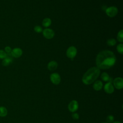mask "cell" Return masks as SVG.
Instances as JSON below:
<instances>
[{"label":"cell","instance_id":"cb8c5ba5","mask_svg":"<svg viewBox=\"0 0 123 123\" xmlns=\"http://www.w3.org/2000/svg\"><path fill=\"white\" fill-rule=\"evenodd\" d=\"M4 51H5V52L7 53H11V51H12V49H11V48L10 47H9V46H6V47H5V48H4Z\"/></svg>","mask_w":123,"mask_h":123},{"label":"cell","instance_id":"2e32d148","mask_svg":"<svg viewBox=\"0 0 123 123\" xmlns=\"http://www.w3.org/2000/svg\"><path fill=\"white\" fill-rule=\"evenodd\" d=\"M101 78L103 81H104L105 82H108L110 77L109 74L107 73L103 72L101 74Z\"/></svg>","mask_w":123,"mask_h":123},{"label":"cell","instance_id":"ac0fdd59","mask_svg":"<svg viewBox=\"0 0 123 123\" xmlns=\"http://www.w3.org/2000/svg\"><path fill=\"white\" fill-rule=\"evenodd\" d=\"M116 43V41L114 38H110L107 40V44L109 46H114Z\"/></svg>","mask_w":123,"mask_h":123},{"label":"cell","instance_id":"ffe728a7","mask_svg":"<svg viewBox=\"0 0 123 123\" xmlns=\"http://www.w3.org/2000/svg\"><path fill=\"white\" fill-rule=\"evenodd\" d=\"M7 54L4 50L0 49V59H4L7 57Z\"/></svg>","mask_w":123,"mask_h":123},{"label":"cell","instance_id":"484cf974","mask_svg":"<svg viewBox=\"0 0 123 123\" xmlns=\"http://www.w3.org/2000/svg\"><path fill=\"white\" fill-rule=\"evenodd\" d=\"M107 123V122H106V123Z\"/></svg>","mask_w":123,"mask_h":123},{"label":"cell","instance_id":"277c9868","mask_svg":"<svg viewBox=\"0 0 123 123\" xmlns=\"http://www.w3.org/2000/svg\"><path fill=\"white\" fill-rule=\"evenodd\" d=\"M77 54V49L74 46H71L68 48L66 51V55L67 56L71 59L73 60V59L75 57Z\"/></svg>","mask_w":123,"mask_h":123},{"label":"cell","instance_id":"6da1fadb","mask_svg":"<svg viewBox=\"0 0 123 123\" xmlns=\"http://www.w3.org/2000/svg\"><path fill=\"white\" fill-rule=\"evenodd\" d=\"M116 57L112 51L104 50L97 56L96 63L99 69H108L113 66L116 62Z\"/></svg>","mask_w":123,"mask_h":123},{"label":"cell","instance_id":"e0dca14e","mask_svg":"<svg viewBox=\"0 0 123 123\" xmlns=\"http://www.w3.org/2000/svg\"><path fill=\"white\" fill-rule=\"evenodd\" d=\"M117 40L120 42H123V30L122 29L118 32L117 37Z\"/></svg>","mask_w":123,"mask_h":123},{"label":"cell","instance_id":"7402d4cb","mask_svg":"<svg viewBox=\"0 0 123 123\" xmlns=\"http://www.w3.org/2000/svg\"><path fill=\"white\" fill-rule=\"evenodd\" d=\"M34 30L36 32L38 33H40L42 32L43 31L42 27L39 25H36V26H35Z\"/></svg>","mask_w":123,"mask_h":123},{"label":"cell","instance_id":"9a60e30c","mask_svg":"<svg viewBox=\"0 0 123 123\" xmlns=\"http://www.w3.org/2000/svg\"><path fill=\"white\" fill-rule=\"evenodd\" d=\"M8 111L7 109L3 106L0 107V116L3 117H5L7 114Z\"/></svg>","mask_w":123,"mask_h":123},{"label":"cell","instance_id":"5b68a950","mask_svg":"<svg viewBox=\"0 0 123 123\" xmlns=\"http://www.w3.org/2000/svg\"><path fill=\"white\" fill-rule=\"evenodd\" d=\"M42 33L43 36L47 39H51L55 35L54 31L50 28H46L44 29L42 31Z\"/></svg>","mask_w":123,"mask_h":123},{"label":"cell","instance_id":"44dd1931","mask_svg":"<svg viewBox=\"0 0 123 123\" xmlns=\"http://www.w3.org/2000/svg\"><path fill=\"white\" fill-rule=\"evenodd\" d=\"M114 118L113 115H109L106 118L107 123H111L113 122V121H114Z\"/></svg>","mask_w":123,"mask_h":123},{"label":"cell","instance_id":"d6986e66","mask_svg":"<svg viewBox=\"0 0 123 123\" xmlns=\"http://www.w3.org/2000/svg\"><path fill=\"white\" fill-rule=\"evenodd\" d=\"M117 50L119 53L121 54H123V44L122 43L119 44L117 45Z\"/></svg>","mask_w":123,"mask_h":123},{"label":"cell","instance_id":"d4e9b609","mask_svg":"<svg viewBox=\"0 0 123 123\" xmlns=\"http://www.w3.org/2000/svg\"><path fill=\"white\" fill-rule=\"evenodd\" d=\"M113 123H121L120 122H118V121H115V122H113Z\"/></svg>","mask_w":123,"mask_h":123},{"label":"cell","instance_id":"7a4b0ae2","mask_svg":"<svg viewBox=\"0 0 123 123\" xmlns=\"http://www.w3.org/2000/svg\"><path fill=\"white\" fill-rule=\"evenodd\" d=\"M100 73V69L97 67L90 68L83 75L82 79L83 83L86 85L91 84L99 76Z\"/></svg>","mask_w":123,"mask_h":123},{"label":"cell","instance_id":"30bf717a","mask_svg":"<svg viewBox=\"0 0 123 123\" xmlns=\"http://www.w3.org/2000/svg\"><path fill=\"white\" fill-rule=\"evenodd\" d=\"M104 89L105 92L108 94H112L114 90L113 86L110 82H108L104 85Z\"/></svg>","mask_w":123,"mask_h":123},{"label":"cell","instance_id":"7c38bea8","mask_svg":"<svg viewBox=\"0 0 123 123\" xmlns=\"http://www.w3.org/2000/svg\"><path fill=\"white\" fill-rule=\"evenodd\" d=\"M58 67V63L56 62L52 61L49 62L48 64V68L49 71H53L55 70Z\"/></svg>","mask_w":123,"mask_h":123},{"label":"cell","instance_id":"8992f818","mask_svg":"<svg viewBox=\"0 0 123 123\" xmlns=\"http://www.w3.org/2000/svg\"><path fill=\"white\" fill-rule=\"evenodd\" d=\"M50 80L54 85H58L61 82V76L59 74L56 73H52L50 75Z\"/></svg>","mask_w":123,"mask_h":123},{"label":"cell","instance_id":"5bb4252c","mask_svg":"<svg viewBox=\"0 0 123 123\" xmlns=\"http://www.w3.org/2000/svg\"><path fill=\"white\" fill-rule=\"evenodd\" d=\"M42 24L43 26L45 27H48L51 24V20L49 18H45L43 19Z\"/></svg>","mask_w":123,"mask_h":123},{"label":"cell","instance_id":"603a6c76","mask_svg":"<svg viewBox=\"0 0 123 123\" xmlns=\"http://www.w3.org/2000/svg\"><path fill=\"white\" fill-rule=\"evenodd\" d=\"M72 118L74 120H77L79 119V114L77 113H74L72 114Z\"/></svg>","mask_w":123,"mask_h":123},{"label":"cell","instance_id":"ba28073f","mask_svg":"<svg viewBox=\"0 0 123 123\" xmlns=\"http://www.w3.org/2000/svg\"><path fill=\"white\" fill-rule=\"evenodd\" d=\"M68 110L72 112L76 111L78 109V102L75 100H72L68 104Z\"/></svg>","mask_w":123,"mask_h":123},{"label":"cell","instance_id":"52a82bcc","mask_svg":"<svg viewBox=\"0 0 123 123\" xmlns=\"http://www.w3.org/2000/svg\"><path fill=\"white\" fill-rule=\"evenodd\" d=\"M114 86L117 89H121L123 87V79L121 77H117L113 80Z\"/></svg>","mask_w":123,"mask_h":123},{"label":"cell","instance_id":"3957f363","mask_svg":"<svg viewBox=\"0 0 123 123\" xmlns=\"http://www.w3.org/2000/svg\"><path fill=\"white\" fill-rule=\"evenodd\" d=\"M105 12L109 17H113L117 15L118 13V9L115 6L109 7L106 9Z\"/></svg>","mask_w":123,"mask_h":123},{"label":"cell","instance_id":"4fadbf2b","mask_svg":"<svg viewBox=\"0 0 123 123\" xmlns=\"http://www.w3.org/2000/svg\"><path fill=\"white\" fill-rule=\"evenodd\" d=\"M12 59L10 57H8L7 56V57L3 60L2 62V64L4 66H7L10 64L12 62Z\"/></svg>","mask_w":123,"mask_h":123},{"label":"cell","instance_id":"8fae6325","mask_svg":"<svg viewBox=\"0 0 123 123\" xmlns=\"http://www.w3.org/2000/svg\"><path fill=\"white\" fill-rule=\"evenodd\" d=\"M93 88L96 91H99L101 90L103 87V83L100 80L95 81L93 86Z\"/></svg>","mask_w":123,"mask_h":123},{"label":"cell","instance_id":"9c48e42d","mask_svg":"<svg viewBox=\"0 0 123 123\" xmlns=\"http://www.w3.org/2000/svg\"><path fill=\"white\" fill-rule=\"evenodd\" d=\"M23 54V51L21 49L19 48H15L12 50L11 52V55L14 58H19L22 56Z\"/></svg>","mask_w":123,"mask_h":123}]
</instances>
